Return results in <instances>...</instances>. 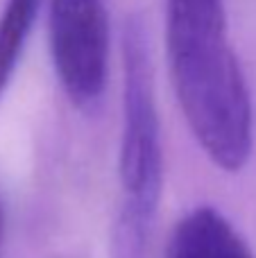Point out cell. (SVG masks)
Here are the masks:
<instances>
[{
	"label": "cell",
	"instance_id": "4",
	"mask_svg": "<svg viewBox=\"0 0 256 258\" xmlns=\"http://www.w3.org/2000/svg\"><path fill=\"white\" fill-rule=\"evenodd\" d=\"M168 258H252V251L220 211L200 206L175 227Z\"/></svg>",
	"mask_w": 256,
	"mask_h": 258
},
{
	"label": "cell",
	"instance_id": "3",
	"mask_svg": "<svg viewBox=\"0 0 256 258\" xmlns=\"http://www.w3.org/2000/svg\"><path fill=\"white\" fill-rule=\"evenodd\" d=\"M48 43L54 73L75 107L102 100L109 66V18L104 0H50Z\"/></svg>",
	"mask_w": 256,
	"mask_h": 258
},
{
	"label": "cell",
	"instance_id": "5",
	"mask_svg": "<svg viewBox=\"0 0 256 258\" xmlns=\"http://www.w3.org/2000/svg\"><path fill=\"white\" fill-rule=\"evenodd\" d=\"M41 0H7L0 16V98L9 86L27 43Z\"/></svg>",
	"mask_w": 256,
	"mask_h": 258
},
{
	"label": "cell",
	"instance_id": "1",
	"mask_svg": "<svg viewBox=\"0 0 256 258\" xmlns=\"http://www.w3.org/2000/svg\"><path fill=\"white\" fill-rule=\"evenodd\" d=\"M168 68L184 118L207 156L238 172L252 154V100L227 36L222 0H166Z\"/></svg>",
	"mask_w": 256,
	"mask_h": 258
},
{
	"label": "cell",
	"instance_id": "6",
	"mask_svg": "<svg viewBox=\"0 0 256 258\" xmlns=\"http://www.w3.org/2000/svg\"><path fill=\"white\" fill-rule=\"evenodd\" d=\"M3 231H5V211H3V202H0V242H3Z\"/></svg>",
	"mask_w": 256,
	"mask_h": 258
},
{
	"label": "cell",
	"instance_id": "2",
	"mask_svg": "<svg viewBox=\"0 0 256 258\" xmlns=\"http://www.w3.org/2000/svg\"><path fill=\"white\" fill-rule=\"evenodd\" d=\"M122 204L113 233L148 240L163 188L161 125L148 23L132 14L122 27V136L118 154Z\"/></svg>",
	"mask_w": 256,
	"mask_h": 258
}]
</instances>
